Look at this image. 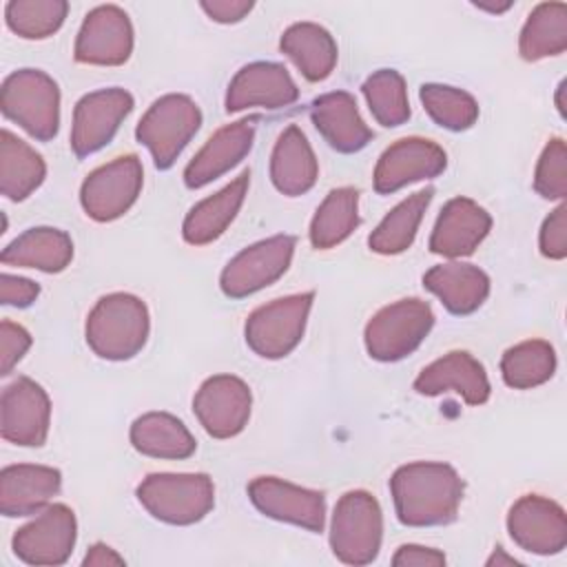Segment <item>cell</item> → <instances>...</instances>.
Wrapping results in <instances>:
<instances>
[{"label":"cell","instance_id":"22","mask_svg":"<svg viewBox=\"0 0 567 567\" xmlns=\"http://www.w3.org/2000/svg\"><path fill=\"white\" fill-rule=\"evenodd\" d=\"M255 122L257 117L239 120L210 135L184 168V184L188 188H202L237 166L252 148Z\"/></svg>","mask_w":567,"mask_h":567},{"label":"cell","instance_id":"9","mask_svg":"<svg viewBox=\"0 0 567 567\" xmlns=\"http://www.w3.org/2000/svg\"><path fill=\"white\" fill-rule=\"evenodd\" d=\"M144 184V168L137 155H122L89 173L80 188L84 213L95 221L122 217L137 199Z\"/></svg>","mask_w":567,"mask_h":567},{"label":"cell","instance_id":"2","mask_svg":"<svg viewBox=\"0 0 567 567\" xmlns=\"http://www.w3.org/2000/svg\"><path fill=\"white\" fill-rule=\"evenodd\" d=\"M151 321L146 303L128 292L104 295L86 317V343L109 361L135 357L148 339Z\"/></svg>","mask_w":567,"mask_h":567},{"label":"cell","instance_id":"37","mask_svg":"<svg viewBox=\"0 0 567 567\" xmlns=\"http://www.w3.org/2000/svg\"><path fill=\"white\" fill-rule=\"evenodd\" d=\"M66 11L64 0H11L4 7V20L20 38L42 40L62 27Z\"/></svg>","mask_w":567,"mask_h":567},{"label":"cell","instance_id":"25","mask_svg":"<svg viewBox=\"0 0 567 567\" xmlns=\"http://www.w3.org/2000/svg\"><path fill=\"white\" fill-rule=\"evenodd\" d=\"M248 184H250V171H244L219 193L195 204L182 224L184 239L190 246H204L221 237L224 230L230 226V221L237 217L246 199Z\"/></svg>","mask_w":567,"mask_h":567},{"label":"cell","instance_id":"36","mask_svg":"<svg viewBox=\"0 0 567 567\" xmlns=\"http://www.w3.org/2000/svg\"><path fill=\"white\" fill-rule=\"evenodd\" d=\"M372 117L385 126H401L410 120V102L405 80L394 69L374 71L361 86Z\"/></svg>","mask_w":567,"mask_h":567},{"label":"cell","instance_id":"8","mask_svg":"<svg viewBox=\"0 0 567 567\" xmlns=\"http://www.w3.org/2000/svg\"><path fill=\"white\" fill-rule=\"evenodd\" d=\"M315 301V292H299L259 306L246 319V343L264 359H281L290 354L306 330V321Z\"/></svg>","mask_w":567,"mask_h":567},{"label":"cell","instance_id":"42","mask_svg":"<svg viewBox=\"0 0 567 567\" xmlns=\"http://www.w3.org/2000/svg\"><path fill=\"white\" fill-rule=\"evenodd\" d=\"M40 295V286L27 277L2 272L0 277V303L13 308H27Z\"/></svg>","mask_w":567,"mask_h":567},{"label":"cell","instance_id":"14","mask_svg":"<svg viewBox=\"0 0 567 567\" xmlns=\"http://www.w3.org/2000/svg\"><path fill=\"white\" fill-rule=\"evenodd\" d=\"M51 401L40 383L18 377L2 390L0 432L2 439L22 447H40L47 441Z\"/></svg>","mask_w":567,"mask_h":567},{"label":"cell","instance_id":"38","mask_svg":"<svg viewBox=\"0 0 567 567\" xmlns=\"http://www.w3.org/2000/svg\"><path fill=\"white\" fill-rule=\"evenodd\" d=\"M419 97L427 115L447 131H465L478 120V104L463 89L447 84H423Z\"/></svg>","mask_w":567,"mask_h":567},{"label":"cell","instance_id":"13","mask_svg":"<svg viewBox=\"0 0 567 567\" xmlns=\"http://www.w3.org/2000/svg\"><path fill=\"white\" fill-rule=\"evenodd\" d=\"M78 536V523L71 507L47 505L38 516L22 525L13 536V551L29 565H62L69 560Z\"/></svg>","mask_w":567,"mask_h":567},{"label":"cell","instance_id":"26","mask_svg":"<svg viewBox=\"0 0 567 567\" xmlns=\"http://www.w3.org/2000/svg\"><path fill=\"white\" fill-rule=\"evenodd\" d=\"M423 286L436 295L452 315H470L478 310L489 295V277L481 268L461 261L430 268L423 275Z\"/></svg>","mask_w":567,"mask_h":567},{"label":"cell","instance_id":"41","mask_svg":"<svg viewBox=\"0 0 567 567\" xmlns=\"http://www.w3.org/2000/svg\"><path fill=\"white\" fill-rule=\"evenodd\" d=\"M31 348V334L9 319L0 323V374L7 377Z\"/></svg>","mask_w":567,"mask_h":567},{"label":"cell","instance_id":"5","mask_svg":"<svg viewBox=\"0 0 567 567\" xmlns=\"http://www.w3.org/2000/svg\"><path fill=\"white\" fill-rule=\"evenodd\" d=\"M383 538V514L365 489L346 492L332 512L330 547L346 565H368L377 558Z\"/></svg>","mask_w":567,"mask_h":567},{"label":"cell","instance_id":"40","mask_svg":"<svg viewBox=\"0 0 567 567\" xmlns=\"http://www.w3.org/2000/svg\"><path fill=\"white\" fill-rule=\"evenodd\" d=\"M540 252L547 259H565L567 257V206H556L549 217L540 226Z\"/></svg>","mask_w":567,"mask_h":567},{"label":"cell","instance_id":"48","mask_svg":"<svg viewBox=\"0 0 567 567\" xmlns=\"http://www.w3.org/2000/svg\"><path fill=\"white\" fill-rule=\"evenodd\" d=\"M563 93H565V80L558 84L556 89V106H558V113L565 117V102H563Z\"/></svg>","mask_w":567,"mask_h":567},{"label":"cell","instance_id":"20","mask_svg":"<svg viewBox=\"0 0 567 567\" xmlns=\"http://www.w3.org/2000/svg\"><path fill=\"white\" fill-rule=\"evenodd\" d=\"M414 390L425 396L454 392L467 405H481L489 399V379L478 359L465 350H454L425 365L414 381Z\"/></svg>","mask_w":567,"mask_h":567},{"label":"cell","instance_id":"32","mask_svg":"<svg viewBox=\"0 0 567 567\" xmlns=\"http://www.w3.org/2000/svg\"><path fill=\"white\" fill-rule=\"evenodd\" d=\"M567 49V4L540 2L523 24L518 53L527 62L560 55Z\"/></svg>","mask_w":567,"mask_h":567},{"label":"cell","instance_id":"10","mask_svg":"<svg viewBox=\"0 0 567 567\" xmlns=\"http://www.w3.org/2000/svg\"><path fill=\"white\" fill-rule=\"evenodd\" d=\"M295 244L292 235H275L244 248L221 270V292L230 299H241L275 284L288 270Z\"/></svg>","mask_w":567,"mask_h":567},{"label":"cell","instance_id":"11","mask_svg":"<svg viewBox=\"0 0 567 567\" xmlns=\"http://www.w3.org/2000/svg\"><path fill=\"white\" fill-rule=\"evenodd\" d=\"M133 111V95L124 89H100L80 97L73 109L71 148L78 157H89L104 148L117 133L122 120Z\"/></svg>","mask_w":567,"mask_h":567},{"label":"cell","instance_id":"17","mask_svg":"<svg viewBox=\"0 0 567 567\" xmlns=\"http://www.w3.org/2000/svg\"><path fill=\"white\" fill-rule=\"evenodd\" d=\"M447 166L445 151L425 137H403L388 146L374 166V190L379 195L396 193L399 188L432 179Z\"/></svg>","mask_w":567,"mask_h":567},{"label":"cell","instance_id":"4","mask_svg":"<svg viewBox=\"0 0 567 567\" xmlns=\"http://www.w3.org/2000/svg\"><path fill=\"white\" fill-rule=\"evenodd\" d=\"M137 501L157 520L193 525L215 505V485L208 474H148L137 485Z\"/></svg>","mask_w":567,"mask_h":567},{"label":"cell","instance_id":"23","mask_svg":"<svg viewBox=\"0 0 567 567\" xmlns=\"http://www.w3.org/2000/svg\"><path fill=\"white\" fill-rule=\"evenodd\" d=\"M62 474L55 467L18 463L0 472V512L9 518L42 512L60 492Z\"/></svg>","mask_w":567,"mask_h":567},{"label":"cell","instance_id":"28","mask_svg":"<svg viewBox=\"0 0 567 567\" xmlns=\"http://www.w3.org/2000/svg\"><path fill=\"white\" fill-rule=\"evenodd\" d=\"M4 266L35 268L42 272H62L73 259L71 237L51 226L29 228L18 235L0 255Z\"/></svg>","mask_w":567,"mask_h":567},{"label":"cell","instance_id":"43","mask_svg":"<svg viewBox=\"0 0 567 567\" xmlns=\"http://www.w3.org/2000/svg\"><path fill=\"white\" fill-rule=\"evenodd\" d=\"M394 567H441L445 565L443 551L423 545H401L392 556Z\"/></svg>","mask_w":567,"mask_h":567},{"label":"cell","instance_id":"47","mask_svg":"<svg viewBox=\"0 0 567 567\" xmlns=\"http://www.w3.org/2000/svg\"><path fill=\"white\" fill-rule=\"evenodd\" d=\"M474 7H478L483 11H489V13H503L512 7V2L509 0H505V2H474Z\"/></svg>","mask_w":567,"mask_h":567},{"label":"cell","instance_id":"45","mask_svg":"<svg viewBox=\"0 0 567 567\" xmlns=\"http://www.w3.org/2000/svg\"><path fill=\"white\" fill-rule=\"evenodd\" d=\"M86 567L91 565V567H106V565H124V558L115 551V549H111L109 545H104V543H95L89 551H86V556H84V560H82Z\"/></svg>","mask_w":567,"mask_h":567},{"label":"cell","instance_id":"15","mask_svg":"<svg viewBox=\"0 0 567 567\" xmlns=\"http://www.w3.org/2000/svg\"><path fill=\"white\" fill-rule=\"evenodd\" d=\"M131 53L133 27L126 11L115 4H100L86 13L73 49L80 64L120 66Z\"/></svg>","mask_w":567,"mask_h":567},{"label":"cell","instance_id":"1","mask_svg":"<svg viewBox=\"0 0 567 567\" xmlns=\"http://www.w3.org/2000/svg\"><path fill=\"white\" fill-rule=\"evenodd\" d=\"M463 489L458 472L445 463H408L390 478L396 518L408 527L452 523L463 501Z\"/></svg>","mask_w":567,"mask_h":567},{"label":"cell","instance_id":"39","mask_svg":"<svg viewBox=\"0 0 567 567\" xmlns=\"http://www.w3.org/2000/svg\"><path fill=\"white\" fill-rule=\"evenodd\" d=\"M534 188L545 199H565L567 195V146L563 137H554L543 148L536 173Z\"/></svg>","mask_w":567,"mask_h":567},{"label":"cell","instance_id":"21","mask_svg":"<svg viewBox=\"0 0 567 567\" xmlns=\"http://www.w3.org/2000/svg\"><path fill=\"white\" fill-rule=\"evenodd\" d=\"M492 228L489 213L470 197L450 199L430 235V250L443 257H467Z\"/></svg>","mask_w":567,"mask_h":567},{"label":"cell","instance_id":"18","mask_svg":"<svg viewBox=\"0 0 567 567\" xmlns=\"http://www.w3.org/2000/svg\"><path fill=\"white\" fill-rule=\"evenodd\" d=\"M250 503L268 518L321 532L326 523V498L317 489L299 487L275 476H259L248 485Z\"/></svg>","mask_w":567,"mask_h":567},{"label":"cell","instance_id":"44","mask_svg":"<svg viewBox=\"0 0 567 567\" xmlns=\"http://www.w3.org/2000/svg\"><path fill=\"white\" fill-rule=\"evenodd\" d=\"M199 7L206 11V16L221 24H233L244 20L252 11L250 0H202Z\"/></svg>","mask_w":567,"mask_h":567},{"label":"cell","instance_id":"6","mask_svg":"<svg viewBox=\"0 0 567 567\" xmlns=\"http://www.w3.org/2000/svg\"><path fill=\"white\" fill-rule=\"evenodd\" d=\"M202 126L199 106L182 93H168L155 100L142 115L135 137L144 144L157 168L166 171Z\"/></svg>","mask_w":567,"mask_h":567},{"label":"cell","instance_id":"31","mask_svg":"<svg viewBox=\"0 0 567 567\" xmlns=\"http://www.w3.org/2000/svg\"><path fill=\"white\" fill-rule=\"evenodd\" d=\"M47 175V164L11 131L0 133V190L11 202L27 199Z\"/></svg>","mask_w":567,"mask_h":567},{"label":"cell","instance_id":"16","mask_svg":"<svg viewBox=\"0 0 567 567\" xmlns=\"http://www.w3.org/2000/svg\"><path fill=\"white\" fill-rule=\"evenodd\" d=\"M507 532L525 551L538 556L558 554L567 545V516L558 503L525 494L509 507Z\"/></svg>","mask_w":567,"mask_h":567},{"label":"cell","instance_id":"3","mask_svg":"<svg viewBox=\"0 0 567 567\" xmlns=\"http://www.w3.org/2000/svg\"><path fill=\"white\" fill-rule=\"evenodd\" d=\"M2 115L31 137L49 142L60 128V89L40 69H20L4 78L0 93Z\"/></svg>","mask_w":567,"mask_h":567},{"label":"cell","instance_id":"7","mask_svg":"<svg viewBox=\"0 0 567 567\" xmlns=\"http://www.w3.org/2000/svg\"><path fill=\"white\" fill-rule=\"evenodd\" d=\"M434 326L427 301L401 299L381 308L365 326V350L377 361H399L412 354Z\"/></svg>","mask_w":567,"mask_h":567},{"label":"cell","instance_id":"46","mask_svg":"<svg viewBox=\"0 0 567 567\" xmlns=\"http://www.w3.org/2000/svg\"><path fill=\"white\" fill-rule=\"evenodd\" d=\"M492 565H496V567H501V565H518V560L514 556H507L505 549L496 547L494 554L487 558V567H492Z\"/></svg>","mask_w":567,"mask_h":567},{"label":"cell","instance_id":"33","mask_svg":"<svg viewBox=\"0 0 567 567\" xmlns=\"http://www.w3.org/2000/svg\"><path fill=\"white\" fill-rule=\"evenodd\" d=\"M434 188L427 186L423 190H416L414 195L405 197L401 204H396L383 221L372 230L368 246L370 250L379 255H399L408 250L416 237L419 224L423 219V213L427 210L432 202Z\"/></svg>","mask_w":567,"mask_h":567},{"label":"cell","instance_id":"30","mask_svg":"<svg viewBox=\"0 0 567 567\" xmlns=\"http://www.w3.org/2000/svg\"><path fill=\"white\" fill-rule=\"evenodd\" d=\"M133 447L153 458H188L197 443L188 427L168 412H146L131 425Z\"/></svg>","mask_w":567,"mask_h":567},{"label":"cell","instance_id":"24","mask_svg":"<svg viewBox=\"0 0 567 567\" xmlns=\"http://www.w3.org/2000/svg\"><path fill=\"white\" fill-rule=\"evenodd\" d=\"M310 117L321 137L339 153H357L374 137L348 91L319 95L310 106Z\"/></svg>","mask_w":567,"mask_h":567},{"label":"cell","instance_id":"34","mask_svg":"<svg viewBox=\"0 0 567 567\" xmlns=\"http://www.w3.org/2000/svg\"><path fill=\"white\" fill-rule=\"evenodd\" d=\"M359 226V190L352 186L334 188L326 195L310 221V244L328 250L352 235Z\"/></svg>","mask_w":567,"mask_h":567},{"label":"cell","instance_id":"27","mask_svg":"<svg viewBox=\"0 0 567 567\" xmlns=\"http://www.w3.org/2000/svg\"><path fill=\"white\" fill-rule=\"evenodd\" d=\"M319 177L317 157L297 124H290L277 140L270 157V179L288 197L308 193Z\"/></svg>","mask_w":567,"mask_h":567},{"label":"cell","instance_id":"12","mask_svg":"<svg viewBox=\"0 0 567 567\" xmlns=\"http://www.w3.org/2000/svg\"><path fill=\"white\" fill-rule=\"evenodd\" d=\"M250 388L233 374L206 379L193 399V412L213 439L237 436L250 419Z\"/></svg>","mask_w":567,"mask_h":567},{"label":"cell","instance_id":"19","mask_svg":"<svg viewBox=\"0 0 567 567\" xmlns=\"http://www.w3.org/2000/svg\"><path fill=\"white\" fill-rule=\"evenodd\" d=\"M299 97L288 69L277 62H252L241 66L228 84L226 111L237 113L250 106L281 109Z\"/></svg>","mask_w":567,"mask_h":567},{"label":"cell","instance_id":"29","mask_svg":"<svg viewBox=\"0 0 567 567\" xmlns=\"http://www.w3.org/2000/svg\"><path fill=\"white\" fill-rule=\"evenodd\" d=\"M279 47L310 82L326 80L332 73L339 55L330 31L315 22H297L288 27Z\"/></svg>","mask_w":567,"mask_h":567},{"label":"cell","instance_id":"35","mask_svg":"<svg viewBox=\"0 0 567 567\" xmlns=\"http://www.w3.org/2000/svg\"><path fill=\"white\" fill-rule=\"evenodd\" d=\"M556 370L554 346L545 339H527L505 350L501 359L503 381L514 390H532L547 383Z\"/></svg>","mask_w":567,"mask_h":567}]
</instances>
